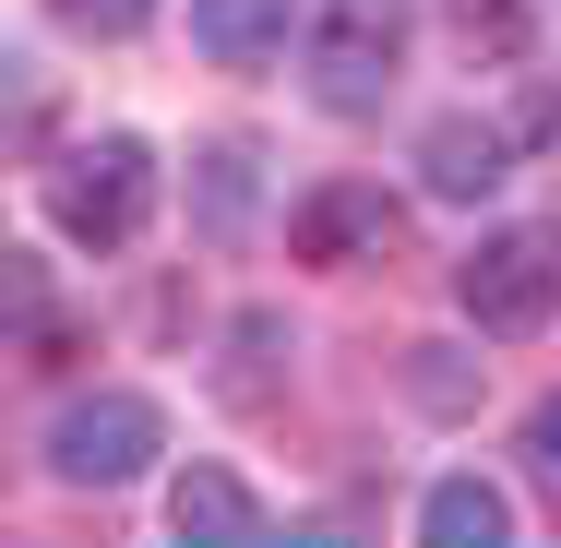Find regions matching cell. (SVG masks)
Instances as JSON below:
<instances>
[{
	"mask_svg": "<svg viewBox=\"0 0 561 548\" xmlns=\"http://www.w3.org/2000/svg\"><path fill=\"white\" fill-rule=\"evenodd\" d=\"M36 453H48V477L60 489H131L156 453H168V418H156V394H72V406H48V430H36Z\"/></svg>",
	"mask_w": 561,
	"mask_h": 548,
	"instance_id": "obj_2",
	"label": "cell"
},
{
	"mask_svg": "<svg viewBox=\"0 0 561 548\" xmlns=\"http://www.w3.org/2000/svg\"><path fill=\"white\" fill-rule=\"evenodd\" d=\"M168 525L204 537V548H251L263 537V501H251L227 465H180V477H168Z\"/></svg>",
	"mask_w": 561,
	"mask_h": 548,
	"instance_id": "obj_8",
	"label": "cell"
},
{
	"mask_svg": "<svg viewBox=\"0 0 561 548\" xmlns=\"http://www.w3.org/2000/svg\"><path fill=\"white\" fill-rule=\"evenodd\" d=\"M299 60H311V96L335 119H370L394 96V60H407V36H394V0H335L323 24H299Z\"/></svg>",
	"mask_w": 561,
	"mask_h": 548,
	"instance_id": "obj_4",
	"label": "cell"
},
{
	"mask_svg": "<svg viewBox=\"0 0 561 548\" xmlns=\"http://www.w3.org/2000/svg\"><path fill=\"white\" fill-rule=\"evenodd\" d=\"M48 12H60L72 36H144V24H156V0H48Z\"/></svg>",
	"mask_w": 561,
	"mask_h": 548,
	"instance_id": "obj_14",
	"label": "cell"
},
{
	"mask_svg": "<svg viewBox=\"0 0 561 548\" xmlns=\"http://www.w3.org/2000/svg\"><path fill=\"white\" fill-rule=\"evenodd\" d=\"M227 346H239V370H227V406H263V394H275V370H263V358L287 346V323H275V311H251Z\"/></svg>",
	"mask_w": 561,
	"mask_h": 548,
	"instance_id": "obj_11",
	"label": "cell"
},
{
	"mask_svg": "<svg viewBox=\"0 0 561 548\" xmlns=\"http://www.w3.org/2000/svg\"><path fill=\"white\" fill-rule=\"evenodd\" d=\"M514 119H478V108H454L419 131V179H431V203H490L502 179H514Z\"/></svg>",
	"mask_w": 561,
	"mask_h": 548,
	"instance_id": "obj_5",
	"label": "cell"
},
{
	"mask_svg": "<svg viewBox=\"0 0 561 548\" xmlns=\"http://www.w3.org/2000/svg\"><path fill=\"white\" fill-rule=\"evenodd\" d=\"M407 382H419V406H466V394H478V370H466L454 346H419V370H407Z\"/></svg>",
	"mask_w": 561,
	"mask_h": 548,
	"instance_id": "obj_15",
	"label": "cell"
},
{
	"mask_svg": "<svg viewBox=\"0 0 561 548\" xmlns=\"http://www.w3.org/2000/svg\"><path fill=\"white\" fill-rule=\"evenodd\" d=\"M382 238H394L382 179H323V191L287 215V250H299V263H358V250H382Z\"/></svg>",
	"mask_w": 561,
	"mask_h": 548,
	"instance_id": "obj_6",
	"label": "cell"
},
{
	"mask_svg": "<svg viewBox=\"0 0 561 548\" xmlns=\"http://www.w3.org/2000/svg\"><path fill=\"white\" fill-rule=\"evenodd\" d=\"M454 36L490 48V60H514V48H526V12H514V0H454Z\"/></svg>",
	"mask_w": 561,
	"mask_h": 548,
	"instance_id": "obj_13",
	"label": "cell"
},
{
	"mask_svg": "<svg viewBox=\"0 0 561 548\" xmlns=\"http://www.w3.org/2000/svg\"><path fill=\"white\" fill-rule=\"evenodd\" d=\"M287 36H299V0H192V48L227 60V72L287 60Z\"/></svg>",
	"mask_w": 561,
	"mask_h": 548,
	"instance_id": "obj_7",
	"label": "cell"
},
{
	"mask_svg": "<svg viewBox=\"0 0 561 548\" xmlns=\"http://www.w3.org/2000/svg\"><path fill=\"white\" fill-rule=\"evenodd\" d=\"M419 537H431V548H502V537H514V501H502L490 477H431Z\"/></svg>",
	"mask_w": 561,
	"mask_h": 548,
	"instance_id": "obj_9",
	"label": "cell"
},
{
	"mask_svg": "<svg viewBox=\"0 0 561 548\" xmlns=\"http://www.w3.org/2000/svg\"><path fill=\"white\" fill-rule=\"evenodd\" d=\"M251 191H263L251 179V143H204L192 155V215H204V238H239L251 226Z\"/></svg>",
	"mask_w": 561,
	"mask_h": 548,
	"instance_id": "obj_10",
	"label": "cell"
},
{
	"mask_svg": "<svg viewBox=\"0 0 561 548\" xmlns=\"http://www.w3.org/2000/svg\"><path fill=\"white\" fill-rule=\"evenodd\" d=\"M514 453H526V489H538V501H561V394H538V406H526Z\"/></svg>",
	"mask_w": 561,
	"mask_h": 548,
	"instance_id": "obj_12",
	"label": "cell"
},
{
	"mask_svg": "<svg viewBox=\"0 0 561 548\" xmlns=\"http://www.w3.org/2000/svg\"><path fill=\"white\" fill-rule=\"evenodd\" d=\"M454 299L478 334H538L561 311V226H490L454 263Z\"/></svg>",
	"mask_w": 561,
	"mask_h": 548,
	"instance_id": "obj_3",
	"label": "cell"
},
{
	"mask_svg": "<svg viewBox=\"0 0 561 548\" xmlns=\"http://www.w3.org/2000/svg\"><path fill=\"white\" fill-rule=\"evenodd\" d=\"M144 215H156V143L144 131H96L48 167V226L72 250H131Z\"/></svg>",
	"mask_w": 561,
	"mask_h": 548,
	"instance_id": "obj_1",
	"label": "cell"
},
{
	"mask_svg": "<svg viewBox=\"0 0 561 548\" xmlns=\"http://www.w3.org/2000/svg\"><path fill=\"white\" fill-rule=\"evenodd\" d=\"M526 131H538V143H561V96H538V108H526Z\"/></svg>",
	"mask_w": 561,
	"mask_h": 548,
	"instance_id": "obj_16",
	"label": "cell"
}]
</instances>
